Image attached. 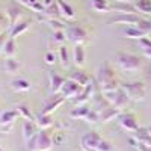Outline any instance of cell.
<instances>
[{
    "mask_svg": "<svg viewBox=\"0 0 151 151\" xmlns=\"http://www.w3.org/2000/svg\"><path fill=\"white\" fill-rule=\"evenodd\" d=\"M91 8L100 14H106V12L112 11L109 0H91Z\"/></svg>",
    "mask_w": 151,
    "mask_h": 151,
    "instance_id": "29",
    "label": "cell"
},
{
    "mask_svg": "<svg viewBox=\"0 0 151 151\" xmlns=\"http://www.w3.org/2000/svg\"><path fill=\"white\" fill-rule=\"evenodd\" d=\"M112 11L118 12V14H137V11L133 5V2H122V0H116L115 3L110 5Z\"/></svg>",
    "mask_w": 151,
    "mask_h": 151,
    "instance_id": "17",
    "label": "cell"
},
{
    "mask_svg": "<svg viewBox=\"0 0 151 151\" xmlns=\"http://www.w3.org/2000/svg\"><path fill=\"white\" fill-rule=\"evenodd\" d=\"M116 65L127 73H134L142 68V59L132 53H118L116 55Z\"/></svg>",
    "mask_w": 151,
    "mask_h": 151,
    "instance_id": "4",
    "label": "cell"
},
{
    "mask_svg": "<svg viewBox=\"0 0 151 151\" xmlns=\"http://www.w3.org/2000/svg\"><path fill=\"white\" fill-rule=\"evenodd\" d=\"M53 40H55V42H58V44H60V45H64V42L68 40L65 30H58V32H53Z\"/></svg>",
    "mask_w": 151,
    "mask_h": 151,
    "instance_id": "40",
    "label": "cell"
},
{
    "mask_svg": "<svg viewBox=\"0 0 151 151\" xmlns=\"http://www.w3.org/2000/svg\"><path fill=\"white\" fill-rule=\"evenodd\" d=\"M85 60H86V52L83 44H76L73 48V62L77 68H83L85 67Z\"/></svg>",
    "mask_w": 151,
    "mask_h": 151,
    "instance_id": "18",
    "label": "cell"
},
{
    "mask_svg": "<svg viewBox=\"0 0 151 151\" xmlns=\"http://www.w3.org/2000/svg\"><path fill=\"white\" fill-rule=\"evenodd\" d=\"M89 106L88 104H82V106H76V109H73L71 112H70V118L71 119H83L85 121V118H86V115H88V112H89Z\"/></svg>",
    "mask_w": 151,
    "mask_h": 151,
    "instance_id": "27",
    "label": "cell"
},
{
    "mask_svg": "<svg viewBox=\"0 0 151 151\" xmlns=\"http://www.w3.org/2000/svg\"><path fill=\"white\" fill-rule=\"evenodd\" d=\"M15 109L18 110V113H20V116H21L23 119H29V121H35V116H33V113H32V110H30V107H29L27 104H18V106H17Z\"/></svg>",
    "mask_w": 151,
    "mask_h": 151,
    "instance_id": "35",
    "label": "cell"
},
{
    "mask_svg": "<svg viewBox=\"0 0 151 151\" xmlns=\"http://www.w3.org/2000/svg\"><path fill=\"white\" fill-rule=\"evenodd\" d=\"M38 125L35 121H29V119H24L23 122V137H24V141H29L30 137H33L36 133H38Z\"/></svg>",
    "mask_w": 151,
    "mask_h": 151,
    "instance_id": "23",
    "label": "cell"
},
{
    "mask_svg": "<svg viewBox=\"0 0 151 151\" xmlns=\"http://www.w3.org/2000/svg\"><path fill=\"white\" fill-rule=\"evenodd\" d=\"M0 151H6V150H3V148H2V147H0Z\"/></svg>",
    "mask_w": 151,
    "mask_h": 151,
    "instance_id": "49",
    "label": "cell"
},
{
    "mask_svg": "<svg viewBox=\"0 0 151 151\" xmlns=\"http://www.w3.org/2000/svg\"><path fill=\"white\" fill-rule=\"evenodd\" d=\"M137 42H139V48L142 50L144 56L151 59V40L148 36H144V38H141V40H137Z\"/></svg>",
    "mask_w": 151,
    "mask_h": 151,
    "instance_id": "33",
    "label": "cell"
},
{
    "mask_svg": "<svg viewBox=\"0 0 151 151\" xmlns=\"http://www.w3.org/2000/svg\"><path fill=\"white\" fill-rule=\"evenodd\" d=\"M38 15H41L44 21H47V20H59L60 18V11H59L58 3L55 2L52 6L44 8V11L41 12V14H38Z\"/></svg>",
    "mask_w": 151,
    "mask_h": 151,
    "instance_id": "20",
    "label": "cell"
},
{
    "mask_svg": "<svg viewBox=\"0 0 151 151\" xmlns=\"http://www.w3.org/2000/svg\"><path fill=\"white\" fill-rule=\"evenodd\" d=\"M82 91H83V86L82 85H79V83H76V82L67 79L65 83H64V86H62V89H60V94L64 95L67 100H74Z\"/></svg>",
    "mask_w": 151,
    "mask_h": 151,
    "instance_id": "11",
    "label": "cell"
},
{
    "mask_svg": "<svg viewBox=\"0 0 151 151\" xmlns=\"http://www.w3.org/2000/svg\"><path fill=\"white\" fill-rule=\"evenodd\" d=\"M56 3H58L59 11H60V17L64 18V20L70 21V20H74L76 18V12H74V9H73L71 5L65 3L64 0H56Z\"/></svg>",
    "mask_w": 151,
    "mask_h": 151,
    "instance_id": "21",
    "label": "cell"
},
{
    "mask_svg": "<svg viewBox=\"0 0 151 151\" xmlns=\"http://www.w3.org/2000/svg\"><path fill=\"white\" fill-rule=\"evenodd\" d=\"M132 144L134 145L136 151H151V145H144V144H136L132 141Z\"/></svg>",
    "mask_w": 151,
    "mask_h": 151,
    "instance_id": "44",
    "label": "cell"
},
{
    "mask_svg": "<svg viewBox=\"0 0 151 151\" xmlns=\"http://www.w3.org/2000/svg\"><path fill=\"white\" fill-rule=\"evenodd\" d=\"M97 82H98V88L100 92H110L115 91L121 86V83L118 82L116 76H115V70H113L109 64H104L97 73Z\"/></svg>",
    "mask_w": 151,
    "mask_h": 151,
    "instance_id": "1",
    "label": "cell"
},
{
    "mask_svg": "<svg viewBox=\"0 0 151 151\" xmlns=\"http://www.w3.org/2000/svg\"><path fill=\"white\" fill-rule=\"evenodd\" d=\"M8 24H9L8 17L3 14V12H0V33L6 30V26H8Z\"/></svg>",
    "mask_w": 151,
    "mask_h": 151,
    "instance_id": "43",
    "label": "cell"
},
{
    "mask_svg": "<svg viewBox=\"0 0 151 151\" xmlns=\"http://www.w3.org/2000/svg\"><path fill=\"white\" fill-rule=\"evenodd\" d=\"M2 55L5 58H14L17 55V42H15V38H8L6 42H5V47H3V52Z\"/></svg>",
    "mask_w": 151,
    "mask_h": 151,
    "instance_id": "26",
    "label": "cell"
},
{
    "mask_svg": "<svg viewBox=\"0 0 151 151\" xmlns=\"http://www.w3.org/2000/svg\"><path fill=\"white\" fill-rule=\"evenodd\" d=\"M133 5L137 12L145 15H151V0H133Z\"/></svg>",
    "mask_w": 151,
    "mask_h": 151,
    "instance_id": "31",
    "label": "cell"
},
{
    "mask_svg": "<svg viewBox=\"0 0 151 151\" xmlns=\"http://www.w3.org/2000/svg\"><path fill=\"white\" fill-rule=\"evenodd\" d=\"M45 23L48 24V27L52 29L53 32H58V30H65V29H67V26H65V24L62 23L60 20H47Z\"/></svg>",
    "mask_w": 151,
    "mask_h": 151,
    "instance_id": "38",
    "label": "cell"
},
{
    "mask_svg": "<svg viewBox=\"0 0 151 151\" xmlns=\"http://www.w3.org/2000/svg\"><path fill=\"white\" fill-rule=\"evenodd\" d=\"M122 2H133V0H122Z\"/></svg>",
    "mask_w": 151,
    "mask_h": 151,
    "instance_id": "48",
    "label": "cell"
},
{
    "mask_svg": "<svg viewBox=\"0 0 151 151\" xmlns=\"http://www.w3.org/2000/svg\"><path fill=\"white\" fill-rule=\"evenodd\" d=\"M118 124L119 127L125 132H136L139 129V122H137V118L133 115V113H129V112H121L118 115Z\"/></svg>",
    "mask_w": 151,
    "mask_h": 151,
    "instance_id": "9",
    "label": "cell"
},
{
    "mask_svg": "<svg viewBox=\"0 0 151 151\" xmlns=\"http://www.w3.org/2000/svg\"><path fill=\"white\" fill-rule=\"evenodd\" d=\"M44 59H45V64L47 65H55L56 64V55L53 52H47L45 56H44Z\"/></svg>",
    "mask_w": 151,
    "mask_h": 151,
    "instance_id": "42",
    "label": "cell"
},
{
    "mask_svg": "<svg viewBox=\"0 0 151 151\" xmlns=\"http://www.w3.org/2000/svg\"><path fill=\"white\" fill-rule=\"evenodd\" d=\"M6 17H8V21H9V27H14L20 21V18L23 17V12L17 5H11L6 9Z\"/></svg>",
    "mask_w": 151,
    "mask_h": 151,
    "instance_id": "19",
    "label": "cell"
},
{
    "mask_svg": "<svg viewBox=\"0 0 151 151\" xmlns=\"http://www.w3.org/2000/svg\"><path fill=\"white\" fill-rule=\"evenodd\" d=\"M30 21L29 20H24V21H18L14 27H11V30H9V36L11 38H17V36H20V35H23L24 32H27L29 29H30Z\"/></svg>",
    "mask_w": 151,
    "mask_h": 151,
    "instance_id": "24",
    "label": "cell"
},
{
    "mask_svg": "<svg viewBox=\"0 0 151 151\" xmlns=\"http://www.w3.org/2000/svg\"><path fill=\"white\" fill-rule=\"evenodd\" d=\"M122 35H124V38H130V40H141V38L147 36L142 30H139L136 26H127L122 30Z\"/></svg>",
    "mask_w": 151,
    "mask_h": 151,
    "instance_id": "30",
    "label": "cell"
},
{
    "mask_svg": "<svg viewBox=\"0 0 151 151\" xmlns=\"http://www.w3.org/2000/svg\"><path fill=\"white\" fill-rule=\"evenodd\" d=\"M68 79L76 82V83H79V85H82L83 88L88 86V85H91V83H94V79L88 73H85L82 68H77V70L71 71L70 76H68Z\"/></svg>",
    "mask_w": 151,
    "mask_h": 151,
    "instance_id": "14",
    "label": "cell"
},
{
    "mask_svg": "<svg viewBox=\"0 0 151 151\" xmlns=\"http://www.w3.org/2000/svg\"><path fill=\"white\" fill-rule=\"evenodd\" d=\"M26 144L29 151H50L53 148V136L48 130H40Z\"/></svg>",
    "mask_w": 151,
    "mask_h": 151,
    "instance_id": "3",
    "label": "cell"
},
{
    "mask_svg": "<svg viewBox=\"0 0 151 151\" xmlns=\"http://www.w3.org/2000/svg\"><path fill=\"white\" fill-rule=\"evenodd\" d=\"M0 139H2V134H0Z\"/></svg>",
    "mask_w": 151,
    "mask_h": 151,
    "instance_id": "50",
    "label": "cell"
},
{
    "mask_svg": "<svg viewBox=\"0 0 151 151\" xmlns=\"http://www.w3.org/2000/svg\"><path fill=\"white\" fill-rule=\"evenodd\" d=\"M121 88L130 101H144L147 97V86L144 82H125L121 83Z\"/></svg>",
    "mask_w": 151,
    "mask_h": 151,
    "instance_id": "5",
    "label": "cell"
},
{
    "mask_svg": "<svg viewBox=\"0 0 151 151\" xmlns=\"http://www.w3.org/2000/svg\"><path fill=\"white\" fill-rule=\"evenodd\" d=\"M139 30H142L147 36L151 35V20H147V18H141L139 23H137V26H136Z\"/></svg>",
    "mask_w": 151,
    "mask_h": 151,
    "instance_id": "37",
    "label": "cell"
},
{
    "mask_svg": "<svg viewBox=\"0 0 151 151\" xmlns=\"http://www.w3.org/2000/svg\"><path fill=\"white\" fill-rule=\"evenodd\" d=\"M85 121H86L88 124H97V122H100L98 112H97L94 107H91L89 112H88V115H86V118H85Z\"/></svg>",
    "mask_w": 151,
    "mask_h": 151,
    "instance_id": "39",
    "label": "cell"
},
{
    "mask_svg": "<svg viewBox=\"0 0 151 151\" xmlns=\"http://www.w3.org/2000/svg\"><path fill=\"white\" fill-rule=\"evenodd\" d=\"M5 71L8 74H17L20 71V64L14 58H6V60H5Z\"/></svg>",
    "mask_w": 151,
    "mask_h": 151,
    "instance_id": "34",
    "label": "cell"
},
{
    "mask_svg": "<svg viewBox=\"0 0 151 151\" xmlns=\"http://www.w3.org/2000/svg\"><path fill=\"white\" fill-rule=\"evenodd\" d=\"M94 95H95V82L91 83V85H88V86H85V88H83V91H82L77 97H76L73 101H74L76 106L88 104V103H89V100H91Z\"/></svg>",
    "mask_w": 151,
    "mask_h": 151,
    "instance_id": "12",
    "label": "cell"
},
{
    "mask_svg": "<svg viewBox=\"0 0 151 151\" xmlns=\"http://www.w3.org/2000/svg\"><path fill=\"white\" fill-rule=\"evenodd\" d=\"M65 97L62 94H50V97L45 98V101L42 104L41 113H45V115H53V113L65 103Z\"/></svg>",
    "mask_w": 151,
    "mask_h": 151,
    "instance_id": "8",
    "label": "cell"
},
{
    "mask_svg": "<svg viewBox=\"0 0 151 151\" xmlns=\"http://www.w3.org/2000/svg\"><path fill=\"white\" fill-rule=\"evenodd\" d=\"M21 5H24L26 8H29L30 11L36 12V14H41L44 11V6L41 3V0H18Z\"/></svg>",
    "mask_w": 151,
    "mask_h": 151,
    "instance_id": "32",
    "label": "cell"
},
{
    "mask_svg": "<svg viewBox=\"0 0 151 151\" xmlns=\"http://www.w3.org/2000/svg\"><path fill=\"white\" fill-rule=\"evenodd\" d=\"M65 77H62L60 74L50 71L48 73V82H50V94H60V89L65 83Z\"/></svg>",
    "mask_w": 151,
    "mask_h": 151,
    "instance_id": "16",
    "label": "cell"
},
{
    "mask_svg": "<svg viewBox=\"0 0 151 151\" xmlns=\"http://www.w3.org/2000/svg\"><path fill=\"white\" fill-rule=\"evenodd\" d=\"M65 33H67V38L74 44H85L89 41V32L82 24H68Z\"/></svg>",
    "mask_w": 151,
    "mask_h": 151,
    "instance_id": "6",
    "label": "cell"
},
{
    "mask_svg": "<svg viewBox=\"0 0 151 151\" xmlns=\"http://www.w3.org/2000/svg\"><path fill=\"white\" fill-rule=\"evenodd\" d=\"M56 2V0H41V3H42V6L44 8H48V6H52L53 3Z\"/></svg>",
    "mask_w": 151,
    "mask_h": 151,
    "instance_id": "46",
    "label": "cell"
},
{
    "mask_svg": "<svg viewBox=\"0 0 151 151\" xmlns=\"http://www.w3.org/2000/svg\"><path fill=\"white\" fill-rule=\"evenodd\" d=\"M6 32H2L0 33V55H2V52H3V47H5V42H6Z\"/></svg>",
    "mask_w": 151,
    "mask_h": 151,
    "instance_id": "45",
    "label": "cell"
},
{
    "mask_svg": "<svg viewBox=\"0 0 151 151\" xmlns=\"http://www.w3.org/2000/svg\"><path fill=\"white\" fill-rule=\"evenodd\" d=\"M147 130H148V133L151 134V125H150V127H147Z\"/></svg>",
    "mask_w": 151,
    "mask_h": 151,
    "instance_id": "47",
    "label": "cell"
},
{
    "mask_svg": "<svg viewBox=\"0 0 151 151\" xmlns=\"http://www.w3.org/2000/svg\"><path fill=\"white\" fill-rule=\"evenodd\" d=\"M11 88L15 92H27L30 89V82L26 79H14L11 82Z\"/></svg>",
    "mask_w": 151,
    "mask_h": 151,
    "instance_id": "28",
    "label": "cell"
},
{
    "mask_svg": "<svg viewBox=\"0 0 151 151\" xmlns=\"http://www.w3.org/2000/svg\"><path fill=\"white\" fill-rule=\"evenodd\" d=\"M103 94V92H101ZM104 95V98L107 100V101L113 106V107H116L118 110H121V112H124V109L129 106V103H130V100H129V97H127V94L124 92V89L119 86L118 89H115V91H110V92H104L103 94Z\"/></svg>",
    "mask_w": 151,
    "mask_h": 151,
    "instance_id": "7",
    "label": "cell"
},
{
    "mask_svg": "<svg viewBox=\"0 0 151 151\" xmlns=\"http://www.w3.org/2000/svg\"><path fill=\"white\" fill-rule=\"evenodd\" d=\"M35 122L40 130H48L50 127H53L52 115H45V113H40L38 116H35Z\"/></svg>",
    "mask_w": 151,
    "mask_h": 151,
    "instance_id": "25",
    "label": "cell"
},
{
    "mask_svg": "<svg viewBox=\"0 0 151 151\" xmlns=\"http://www.w3.org/2000/svg\"><path fill=\"white\" fill-rule=\"evenodd\" d=\"M97 151H113V147H112V144L109 141L101 139L100 144H98V147H97Z\"/></svg>",
    "mask_w": 151,
    "mask_h": 151,
    "instance_id": "41",
    "label": "cell"
},
{
    "mask_svg": "<svg viewBox=\"0 0 151 151\" xmlns=\"http://www.w3.org/2000/svg\"><path fill=\"white\" fill-rule=\"evenodd\" d=\"M18 116H20V113H18L17 109H11V110L2 112L0 113V125L8 132V130H11V127L14 125V122Z\"/></svg>",
    "mask_w": 151,
    "mask_h": 151,
    "instance_id": "15",
    "label": "cell"
},
{
    "mask_svg": "<svg viewBox=\"0 0 151 151\" xmlns=\"http://www.w3.org/2000/svg\"><path fill=\"white\" fill-rule=\"evenodd\" d=\"M142 17L137 14H118L116 17H113L109 23L110 24H125V26H137Z\"/></svg>",
    "mask_w": 151,
    "mask_h": 151,
    "instance_id": "13",
    "label": "cell"
},
{
    "mask_svg": "<svg viewBox=\"0 0 151 151\" xmlns=\"http://www.w3.org/2000/svg\"><path fill=\"white\" fill-rule=\"evenodd\" d=\"M103 137L100 136V133L97 132H89V133H86L83 137H82V141H80V147L83 151H97V147L100 144V141H101Z\"/></svg>",
    "mask_w": 151,
    "mask_h": 151,
    "instance_id": "10",
    "label": "cell"
},
{
    "mask_svg": "<svg viewBox=\"0 0 151 151\" xmlns=\"http://www.w3.org/2000/svg\"><path fill=\"white\" fill-rule=\"evenodd\" d=\"M100 115V122H109L112 119L118 118V115L121 113V110H118L116 107H113L107 100L104 98L103 94H95L94 95V106H92Z\"/></svg>",
    "mask_w": 151,
    "mask_h": 151,
    "instance_id": "2",
    "label": "cell"
},
{
    "mask_svg": "<svg viewBox=\"0 0 151 151\" xmlns=\"http://www.w3.org/2000/svg\"><path fill=\"white\" fill-rule=\"evenodd\" d=\"M133 142L136 144H144V145H151V134L148 133L147 129L139 127L136 132H133Z\"/></svg>",
    "mask_w": 151,
    "mask_h": 151,
    "instance_id": "22",
    "label": "cell"
},
{
    "mask_svg": "<svg viewBox=\"0 0 151 151\" xmlns=\"http://www.w3.org/2000/svg\"><path fill=\"white\" fill-rule=\"evenodd\" d=\"M59 59H60V64L64 68H67L70 65V55L67 52V47L65 45H60L59 47Z\"/></svg>",
    "mask_w": 151,
    "mask_h": 151,
    "instance_id": "36",
    "label": "cell"
}]
</instances>
